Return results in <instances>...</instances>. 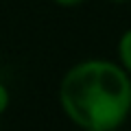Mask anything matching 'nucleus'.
I'll return each mask as SVG.
<instances>
[{"label": "nucleus", "mask_w": 131, "mask_h": 131, "mask_svg": "<svg viewBox=\"0 0 131 131\" xmlns=\"http://www.w3.org/2000/svg\"><path fill=\"white\" fill-rule=\"evenodd\" d=\"M52 2H57V5H61V7H77V5H81V2H85V0H52Z\"/></svg>", "instance_id": "nucleus-4"}, {"label": "nucleus", "mask_w": 131, "mask_h": 131, "mask_svg": "<svg viewBox=\"0 0 131 131\" xmlns=\"http://www.w3.org/2000/svg\"><path fill=\"white\" fill-rule=\"evenodd\" d=\"M118 61L131 74V28H127L118 39Z\"/></svg>", "instance_id": "nucleus-2"}, {"label": "nucleus", "mask_w": 131, "mask_h": 131, "mask_svg": "<svg viewBox=\"0 0 131 131\" xmlns=\"http://www.w3.org/2000/svg\"><path fill=\"white\" fill-rule=\"evenodd\" d=\"M11 103V96H9V90H7L5 83H0V116L7 112V107H9Z\"/></svg>", "instance_id": "nucleus-3"}, {"label": "nucleus", "mask_w": 131, "mask_h": 131, "mask_svg": "<svg viewBox=\"0 0 131 131\" xmlns=\"http://www.w3.org/2000/svg\"><path fill=\"white\" fill-rule=\"evenodd\" d=\"M59 105L81 129L114 131L131 116V74L120 61H79L59 83Z\"/></svg>", "instance_id": "nucleus-1"}, {"label": "nucleus", "mask_w": 131, "mask_h": 131, "mask_svg": "<svg viewBox=\"0 0 131 131\" xmlns=\"http://www.w3.org/2000/svg\"><path fill=\"white\" fill-rule=\"evenodd\" d=\"M112 2H127V0H112Z\"/></svg>", "instance_id": "nucleus-5"}]
</instances>
